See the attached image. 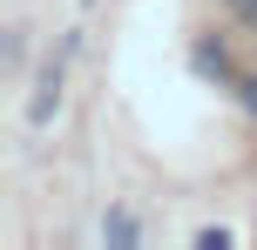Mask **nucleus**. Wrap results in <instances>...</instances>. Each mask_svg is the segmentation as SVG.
I'll use <instances>...</instances> for the list:
<instances>
[{
    "mask_svg": "<svg viewBox=\"0 0 257 250\" xmlns=\"http://www.w3.org/2000/svg\"><path fill=\"white\" fill-rule=\"evenodd\" d=\"M102 243H108V250H136V243H142L136 216H128V210H108V216H102Z\"/></svg>",
    "mask_w": 257,
    "mask_h": 250,
    "instance_id": "obj_2",
    "label": "nucleus"
},
{
    "mask_svg": "<svg viewBox=\"0 0 257 250\" xmlns=\"http://www.w3.org/2000/svg\"><path fill=\"white\" fill-rule=\"evenodd\" d=\"M244 14H250V21H257V0H244Z\"/></svg>",
    "mask_w": 257,
    "mask_h": 250,
    "instance_id": "obj_6",
    "label": "nucleus"
},
{
    "mask_svg": "<svg viewBox=\"0 0 257 250\" xmlns=\"http://www.w3.org/2000/svg\"><path fill=\"white\" fill-rule=\"evenodd\" d=\"M196 75H230V61H223V48H196Z\"/></svg>",
    "mask_w": 257,
    "mask_h": 250,
    "instance_id": "obj_3",
    "label": "nucleus"
},
{
    "mask_svg": "<svg viewBox=\"0 0 257 250\" xmlns=\"http://www.w3.org/2000/svg\"><path fill=\"white\" fill-rule=\"evenodd\" d=\"M196 250H230V230H196Z\"/></svg>",
    "mask_w": 257,
    "mask_h": 250,
    "instance_id": "obj_4",
    "label": "nucleus"
},
{
    "mask_svg": "<svg viewBox=\"0 0 257 250\" xmlns=\"http://www.w3.org/2000/svg\"><path fill=\"white\" fill-rule=\"evenodd\" d=\"M237 88H244V108L257 115V75H250V81H237Z\"/></svg>",
    "mask_w": 257,
    "mask_h": 250,
    "instance_id": "obj_5",
    "label": "nucleus"
},
{
    "mask_svg": "<svg viewBox=\"0 0 257 250\" xmlns=\"http://www.w3.org/2000/svg\"><path fill=\"white\" fill-rule=\"evenodd\" d=\"M54 108H61V61H48L41 68V88H34V102H27V122H54Z\"/></svg>",
    "mask_w": 257,
    "mask_h": 250,
    "instance_id": "obj_1",
    "label": "nucleus"
}]
</instances>
